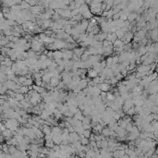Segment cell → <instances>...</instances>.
<instances>
[{
    "label": "cell",
    "instance_id": "16",
    "mask_svg": "<svg viewBox=\"0 0 158 158\" xmlns=\"http://www.w3.org/2000/svg\"><path fill=\"white\" fill-rule=\"evenodd\" d=\"M0 20H4V14L2 11H0Z\"/></svg>",
    "mask_w": 158,
    "mask_h": 158
},
{
    "label": "cell",
    "instance_id": "6",
    "mask_svg": "<svg viewBox=\"0 0 158 158\" xmlns=\"http://www.w3.org/2000/svg\"><path fill=\"white\" fill-rule=\"evenodd\" d=\"M42 131H43V133L45 135V134H49V133H51V127L50 126H47V125H43L42 126Z\"/></svg>",
    "mask_w": 158,
    "mask_h": 158
},
{
    "label": "cell",
    "instance_id": "15",
    "mask_svg": "<svg viewBox=\"0 0 158 158\" xmlns=\"http://www.w3.org/2000/svg\"><path fill=\"white\" fill-rule=\"evenodd\" d=\"M116 76V79H117V81H122V80H123V78H124V76L122 74H121L120 72H119V73H118V74H117V75H115Z\"/></svg>",
    "mask_w": 158,
    "mask_h": 158
},
{
    "label": "cell",
    "instance_id": "4",
    "mask_svg": "<svg viewBox=\"0 0 158 158\" xmlns=\"http://www.w3.org/2000/svg\"><path fill=\"white\" fill-rule=\"evenodd\" d=\"M59 81H60V79H58L57 77H51L50 79V81H49V84L51 85L52 87H57L58 86V84L59 83Z\"/></svg>",
    "mask_w": 158,
    "mask_h": 158
},
{
    "label": "cell",
    "instance_id": "14",
    "mask_svg": "<svg viewBox=\"0 0 158 158\" xmlns=\"http://www.w3.org/2000/svg\"><path fill=\"white\" fill-rule=\"evenodd\" d=\"M91 133H92L91 129H84L83 132H82V135H83L84 137H86V138H89L90 135H91Z\"/></svg>",
    "mask_w": 158,
    "mask_h": 158
},
{
    "label": "cell",
    "instance_id": "7",
    "mask_svg": "<svg viewBox=\"0 0 158 158\" xmlns=\"http://www.w3.org/2000/svg\"><path fill=\"white\" fill-rule=\"evenodd\" d=\"M81 15H82V18L85 19V20H90V19L92 18V16H93L92 12L90 11V9H88V10H86V11H84Z\"/></svg>",
    "mask_w": 158,
    "mask_h": 158
},
{
    "label": "cell",
    "instance_id": "1",
    "mask_svg": "<svg viewBox=\"0 0 158 158\" xmlns=\"http://www.w3.org/2000/svg\"><path fill=\"white\" fill-rule=\"evenodd\" d=\"M95 86H97L101 91L103 92H108L111 90V84L107 83V82H102V83H98Z\"/></svg>",
    "mask_w": 158,
    "mask_h": 158
},
{
    "label": "cell",
    "instance_id": "11",
    "mask_svg": "<svg viewBox=\"0 0 158 158\" xmlns=\"http://www.w3.org/2000/svg\"><path fill=\"white\" fill-rule=\"evenodd\" d=\"M20 7H21V9H29L30 8H31L30 4L27 3V2H25L24 0H22V1L20 2Z\"/></svg>",
    "mask_w": 158,
    "mask_h": 158
},
{
    "label": "cell",
    "instance_id": "9",
    "mask_svg": "<svg viewBox=\"0 0 158 158\" xmlns=\"http://www.w3.org/2000/svg\"><path fill=\"white\" fill-rule=\"evenodd\" d=\"M51 75L49 74V73H47V74H44L42 76V81H44V82H46V83H49V81H50V79H51Z\"/></svg>",
    "mask_w": 158,
    "mask_h": 158
},
{
    "label": "cell",
    "instance_id": "10",
    "mask_svg": "<svg viewBox=\"0 0 158 158\" xmlns=\"http://www.w3.org/2000/svg\"><path fill=\"white\" fill-rule=\"evenodd\" d=\"M54 145H55L54 141H52V140H50V141H45V142H44V145H43V146H45L46 148H48V149H52V148L54 147Z\"/></svg>",
    "mask_w": 158,
    "mask_h": 158
},
{
    "label": "cell",
    "instance_id": "8",
    "mask_svg": "<svg viewBox=\"0 0 158 158\" xmlns=\"http://www.w3.org/2000/svg\"><path fill=\"white\" fill-rule=\"evenodd\" d=\"M137 13H134V12H130L129 15H128V18H127V20L131 22L133 20H136V17H137Z\"/></svg>",
    "mask_w": 158,
    "mask_h": 158
},
{
    "label": "cell",
    "instance_id": "17",
    "mask_svg": "<svg viewBox=\"0 0 158 158\" xmlns=\"http://www.w3.org/2000/svg\"><path fill=\"white\" fill-rule=\"evenodd\" d=\"M0 121H2V118H1V117H0Z\"/></svg>",
    "mask_w": 158,
    "mask_h": 158
},
{
    "label": "cell",
    "instance_id": "12",
    "mask_svg": "<svg viewBox=\"0 0 158 158\" xmlns=\"http://www.w3.org/2000/svg\"><path fill=\"white\" fill-rule=\"evenodd\" d=\"M32 83H33V80H32V78L31 79H26L25 81L23 82L21 85H25V86H31V85H32Z\"/></svg>",
    "mask_w": 158,
    "mask_h": 158
},
{
    "label": "cell",
    "instance_id": "2",
    "mask_svg": "<svg viewBox=\"0 0 158 158\" xmlns=\"http://www.w3.org/2000/svg\"><path fill=\"white\" fill-rule=\"evenodd\" d=\"M1 134L3 135V137L5 138V140H6V141L11 138L12 135H13L12 131L10 130V129H4V130H2V131H1Z\"/></svg>",
    "mask_w": 158,
    "mask_h": 158
},
{
    "label": "cell",
    "instance_id": "5",
    "mask_svg": "<svg viewBox=\"0 0 158 158\" xmlns=\"http://www.w3.org/2000/svg\"><path fill=\"white\" fill-rule=\"evenodd\" d=\"M63 58V53L61 50H55L53 51V59H58V58Z\"/></svg>",
    "mask_w": 158,
    "mask_h": 158
},
{
    "label": "cell",
    "instance_id": "13",
    "mask_svg": "<svg viewBox=\"0 0 158 158\" xmlns=\"http://www.w3.org/2000/svg\"><path fill=\"white\" fill-rule=\"evenodd\" d=\"M134 114H136V112H135V109H134V107H131L130 108H129L128 111L126 112V115H128V116H129V117H132Z\"/></svg>",
    "mask_w": 158,
    "mask_h": 158
},
{
    "label": "cell",
    "instance_id": "3",
    "mask_svg": "<svg viewBox=\"0 0 158 158\" xmlns=\"http://www.w3.org/2000/svg\"><path fill=\"white\" fill-rule=\"evenodd\" d=\"M118 39V37H117V34H116L115 32H107V38H106V40L107 41H110V42H112V43H114L116 40Z\"/></svg>",
    "mask_w": 158,
    "mask_h": 158
}]
</instances>
